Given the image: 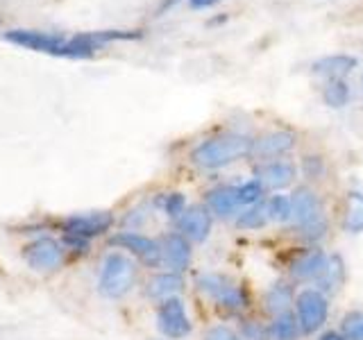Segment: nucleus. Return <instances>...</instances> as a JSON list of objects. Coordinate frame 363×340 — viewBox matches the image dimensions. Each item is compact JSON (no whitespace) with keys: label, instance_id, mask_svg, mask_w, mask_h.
I'll return each instance as SVG.
<instances>
[{"label":"nucleus","instance_id":"obj_1","mask_svg":"<svg viewBox=\"0 0 363 340\" xmlns=\"http://www.w3.org/2000/svg\"><path fill=\"white\" fill-rule=\"evenodd\" d=\"M5 39L21 48L34 52L52 55V57H68V60H86L105 48L111 41H132L141 39L139 30H100V32H82L75 37H62V34L39 32V30H9Z\"/></svg>","mask_w":363,"mask_h":340},{"label":"nucleus","instance_id":"obj_2","mask_svg":"<svg viewBox=\"0 0 363 340\" xmlns=\"http://www.w3.org/2000/svg\"><path fill=\"white\" fill-rule=\"evenodd\" d=\"M255 141L243 134H220L213 139L202 141L196 150L191 152L193 164L204 170H216L223 166H230L243 157L252 154Z\"/></svg>","mask_w":363,"mask_h":340},{"label":"nucleus","instance_id":"obj_3","mask_svg":"<svg viewBox=\"0 0 363 340\" xmlns=\"http://www.w3.org/2000/svg\"><path fill=\"white\" fill-rule=\"evenodd\" d=\"M134 275L136 268L130 256H125L121 252L107 254L100 266V277H98L100 295L107 300H118L123 295H128V290L134 283Z\"/></svg>","mask_w":363,"mask_h":340},{"label":"nucleus","instance_id":"obj_4","mask_svg":"<svg viewBox=\"0 0 363 340\" xmlns=\"http://www.w3.org/2000/svg\"><path fill=\"white\" fill-rule=\"evenodd\" d=\"M295 309H298V322L304 334L318 332L327 322L329 302L323 290L318 288H304L298 298H295Z\"/></svg>","mask_w":363,"mask_h":340},{"label":"nucleus","instance_id":"obj_5","mask_svg":"<svg viewBox=\"0 0 363 340\" xmlns=\"http://www.w3.org/2000/svg\"><path fill=\"white\" fill-rule=\"evenodd\" d=\"M23 259L32 270H57L64 261V247L55 238L43 236L23 247Z\"/></svg>","mask_w":363,"mask_h":340},{"label":"nucleus","instance_id":"obj_6","mask_svg":"<svg viewBox=\"0 0 363 340\" xmlns=\"http://www.w3.org/2000/svg\"><path fill=\"white\" fill-rule=\"evenodd\" d=\"M157 324H159V332L170 340H179V338L189 336L191 322L186 317L184 302H182L179 298L164 300L162 306H159V311H157Z\"/></svg>","mask_w":363,"mask_h":340},{"label":"nucleus","instance_id":"obj_7","mask_svg":"<svg viewBox=\"0 0 363 340\" xmlns=\"http://www.w3.org/2000/svg\"><path fill=\"white\" fill-rule=\"evenodd\" d=\"M111 225H113V215L109 211H94V213H79V215L66 218L64 232L66 236H75V238H82V241H89V238L109 232Z\"/></svg>","mask_w":363,"mask_h":340},{"label":"nucleus","instance_id":"obj_8","mask_svg":"<svg viewBox=\"0 0 363 340\" xmlns=\"http://www.w3.org/2000/svg\"><path fill=\"white\" fill-rule=\"evenodd\" d=\"M111 245H118L123 249H130L134 256H139L145 266L157 268L159 264H164V254H162V245L152 238H147L143 234H134V232H123L118 236L111 238Z\"/></svg>","mask_w":363,"mask_h":340},{"label":"nucleus","instance_id":"obj_9","mask_svg":"<svg viewBox=\"0 0 363 340\" xmlns=\"http://www.w3.org/2000/svg\"><path fill=\"white\" fill-rule=\"evenodd\" d=\"M198 288L213 298L218 304L227 306V309H243L245 306V298L243 293L238 290L234 283H230L225 277L220 275H200L198 277Z\"/></svg>","mask_w":363,"mask_h":340},{"label":"nucleus","instance_id":"obj_10","mask_svg":"<svg viewBox=\"0 0 363 340\" xmlns=\"http://www.w3.org/2000/svg\"><path fill=\"white\" fill-rule=\"evenodd\" d=\"M179 232L184 234L189 241L202 243L207 241L211 232V213L207 207H191L179 215Z\"/></svg>","mask_w":363,"mask_h":340},{"label":"nucleus","instance_id":"obj_11","mask_svg":"<svg viewBox=\"0 0 363 340\" xmlns=\"http://www.w3.org/2000/svg\"><path fill=\"white\" fill-rule=\"evenodd\" d=\"M295 145V134L286 130H277V132H268L264 136H259L255 141L252 154L259 159H275L293 150Z\"/></svg>","mask_w":363,"mask_h":340},{"label":"nucleus","instance_id":"obj_12","mask_svg":"<svg viewBox=\"0 0 363 340\" xmlns=\"http://www.w3.org/2000/svg\"><path fill=\"white\" fill-rule=\"evenodd\" d=\"M162 254H164V264L173 272L186 270L191 264L189 238L184 234H168L162 243Z\"/></svg>","mask_w":363,"mask_h":340},{"label":"nucleus","instance_id":"obj_13","mask_svg":"<svg viewBox=\"0 0 363 340\" xmlns=\"http://www.w3.org/2000/svg\"><path fill=\"white\" fill-rule=\"evenodd\" d=\"M327 254L320 247H309L293 261L291 266V275L300 281H309V279H318L323 275V270L327 266Z\"/></svg>","mask_w":363,"mask_h":340},{"label":"nucleus","instance_id":"obj_14","mask_svg":"<svg viewBox=\"0 0 363 340\" xmlns=\"http://www.w3.org/2000/svg\"><path fill=\"white\" fill-rule=\"evenodd\" d=\"M291 207H293V220L298 227L311 222L318 215H323V207L318 196L306 186L295 188V193L291 196Z\"/></svg>","mask_w":363,"mask_h":340},{"label":"nucleus","instance_id":"obj_15","mask_svg":"<svg viewBox=\"0 0 363 340\" xmlns=\"http://www.w3.org/2000/svg\"><path fill=\"white\" fill-rule=\"evenodd\" d=\"M257 179L270 188H286L295 179V164L286 159H272V162L257 168Z\"/></svg>","mask_w":363,"mask_h":340},{"label":"nucleus","instance_id":"obj_16","mask_svg":"<svg viewBox=\"0 0 363 340\" xmlns=\"http://www.w3.org/2000/svg\"><path fill=\"white\" fill-rule=\"evenodd\" d=\"M357 64H359V60L352 55H329V57H323V60L313 62L311 71L315 75H323L329 79H340L354 71Z\"/></svg>","mask_w":363,"mask_h":340},{"label":"nucleus","instance_id":"obj_17","mask_svg":"<svg viewBox=\"0 0 363 340\" xmlns=\"http://www.w3.org/2000/svg\"><path fill=\"white\" fill-rule=\"evenodd\" d=\"M207 207L218 218H230L241 207V198H238V188L234 186H220L211 191L207 196Z\"/></svg>","mask_w":363,"mask_h":340},{"label":"nucleus","instance_id":"obj_18","mask_svg":"<svg viewBox=\"0 0 363 340\" xmlns=\"http://www.w3.org/2000/svg\"><path fill=\"white\" fill-rule=\"evenodd\" d=\"M182 286H184V279H182L179 272H159V275H155L150 279V283H147V295L155 300H168V298H175V295L182 290Z\"/></svg>","mask_w":363,"mask_h":340},{"label":"nucleus","instance_id":"obj_19","mask_svg":"<svg viewBox=\"0 0 363 340\" xmlns=\"http://www.w3.org/2000/svg\"><path fill=\"white\" fill-rule=\"evenodd\" d=\"M345 264L338 254H332L327 259V266L323 270V275L318 277V290L323 293H338L345 283Z\"/></svg>","mask_w":363,"mask_h":340},{"label":"nucleus","instance_id":"obj_20","mask_svg":"<svg viewBox=\"0 0 363 340\" xmlns=\"http://www.w3.org/2000/svg\"><path fill=\"white\" fill-rule=\"evenodd\" d=\"M266 311L272 315H281V313H289V306L293 304V290L286 283H275L272 288H268L266 298Z\"/></svg>","mask_w":363,"mask_h":340},{"label":"nucleus","instance_id":"obj_21","mask_svg":"<svg viewBox=\"0 0 363 340\" xmlns=\"http://www.w3.org/2000/svg\"><path fill=\"white\" fill-rule=\"evenodd\" d=\"M343 227L350 234L363 232V193H359V191L347 193V209H345Z\"/></svg>","mask_w":363,"mask_h":340},{"label":"nucleus","instance_id":"obj_22","mask_svg":"<svg viewBox=\"0 0 363 340\" xmlns=\"http://www.w3.org/2000/svg\"><path fill=\"white\" fill-rule=\"evenodd\" d=\"M268 334H270V340H298V336H300L298 317H295L293 313L275 315V320H272Z\"/></svg>","mask_w":363,"mask_h":340},{"label":"nucleus","instance_id":"obj_23","mask_svg":"<svg viewBox=\"0 0 363 340\" xmlns=\"http://www.w3.org/2000/svg\"><path fill=\"white\" fill-rule=\"evenodd\" d=\"M323 100L327 107H334V109H340L347 105L350 100V89L343 79H329V84L325 86L323 91Z\"/></svg>","mask_w":363,"mask_h":340},{"label":"nucleus","instance_id":"obj_24","mask_svg":"<svg viewBox=\"0 0 363 340\" xmlns=\"http://www.w3.org/2000/svg\"><path fill=\"white\" fill-rule=\"evenodd\" d=\"M268 220H270V215H268L266 204H255V207H250L245 213L238 215L236 227L238 230H259V227H264Z\"/></svg>","mask_w":363,"mask_h":340},{"label":"nucleus","instance_id":"obj_25","mask_svg":"<svg viewBox=\"0 0 363 340\" xmlns=\"http://www.w3.org/2000/svg\"><path fill=\"white\" fill-rule=\"evenodd\" d=\"M266 207H268L270 220H275V222H286V220L293 218L291 198H286V196H272V198L266 202Z\"/></svg>","mask_w":363,"mask_h":340},{"label":"nucleus","instance_id":"obj_26","mask_svg":"<svg viewBox=\"0 0 363 340\" xmlns=\"http://www.w3.org/2000/svg\"><path fill=\"white\" fill-rule=\"evenodd\" d=\"M343 336L347 340H363V311H350L343 315Z\"/></svg>","mask_w":363,"mask_h":340},{"label":"nucleus","instance_id":"obj_27","mask_svg":"<svg viewBox=\"0 0 363 340\" xmlns=\"http://www.w3.org/2000/svg\"><path fill=\"white\" fill-rule=\"evenodd\" d=\"M238 198H241V204H247V207H255V204H261V198H264V184L259 179H250L243 186H238Z\"/></svg>","mask_w":363,"mask_h":340},{"label":"nucleus","instance_id":"obj_28","mask_svg":"<svg viewBox=\"0 0 363 340\" xmlns=\"http://www.w3.org/2000/svg\"><path fill=\"white\" fill-rule=\"evenodd\" d=\"M325 234H327V220H325V215H318V218H313L311 222H306V225L300 227V236L304 238V241H309V243L320 241Z\"/></svg>","mask_w":363,"mask_h":340},{"label":"nucleus","instance_id":"obj_29","mask_svg":"<svg viewBox=\"0 0 363 340\" xmlns=\"http://www.w3.org/2000/svg\"><path fill=\"white\" fill-rule=\"evenodd\" d=\"M164 211L168 218H179L182 213L186 211V200L182 193H170V196L164 198Z\"/></svg>","mask_w":363,"mask_h":340},{"label":"nucleus","instance_id":"obj_30","mask_svg":"<svg viewBox=\"0 0 363 340\" xmlns=\"http://www.w3.org/2000/svg\"><path fill=\"white\" fill-rule=\"evenodd\" d=\"M302 170H304V177L306 179H320L325 175V162L320 157H304L302 159Z\"/></svg>","mask_w":363,"mask_h":340},{"label":"nucleus","instance_id":"obj_31","mask_svg":"<svg viewBox=\"0 0 363 340\" xmlns=\"http://www.w3.org/2000/svg\"><path fill=\"white\" fill-rule=\"evenodd\" d=\"M204 340H241V336H238L234 329L225 327V324H216L211 327L207 334H204Z\"/></svg>","mask_w":363,"mask_h":340},{"label":"nucleus","instance_id":"obj_32","mask_svg":"<svg viewBox=\"0 0 363 340\" xmlns=\"http://www.w3.org/2000/svg\"><path fill=\"white\" fill-rule=\"evenodd\" d=\"M243 338L245 340H268L270 334L264 327H259V322H245L243 327Z\"/></svg>","mask_w":363,"mask_h":340},{"label":"nucleus","instance_id":"obj_33","mask_svg":"<svg viewBox=\"0 0 363 340\" xmlns=\"http://www.w3.org/2000/svg\"><path fill=\"white\" fill-rule=\"evenodd\" d=\"M218 3H223V0H189V5L193 9H207V7H213Z\"/></svg>","mask_w":363,"mask_h":340},{"label":"nucleus","instance_id":"obj_34","mask_svg":"<svg viewBox=\"0 0 363 340\" xmlns=\"http://www.w3.org/2000/svg\"><path fill=\"white\" fill-rule=\"evenodd\" d=\"M320 340H347L343 334H336V332H327V334H323L320 336Z\"/></svg>","mask_w":363,"mask_h":340},{"label":"nucleus","instance_id":"obj_35","mask_svg":"<svg viewBox=\"0 0 363 340\" xmlns=\"http://www.w3.org/2000/svg\"><path fill=\"white\" fill-rule=\"evenodd\" d=\"M175 3H177V0H164L162 7H159V14H164V11H166V9H170V7H173Z\"/></svg>","mask_w":363,"mask_h":340}]
</instances>
